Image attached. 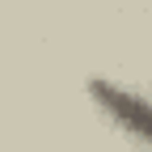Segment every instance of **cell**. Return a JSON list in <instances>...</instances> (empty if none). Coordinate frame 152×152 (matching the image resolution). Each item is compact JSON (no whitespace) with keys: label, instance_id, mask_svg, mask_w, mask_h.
I'll return each instance as SVG.
<instances>
[{"label":"cell","instance_id":"obj_1","mask_svg":"<svg viewBox=\"0 0 152 152\" xmlns=\"http://www.w3.org/2000/svg\"><path fill=\"white\" fill-rule=\"evenodd\" d=\"M89 102L102 118L118 131L123 140H131L140 152H152V97L144 89H131L114 76H89Z\"/></svg>","mask_w":152,"mask_h":152}]
</instances>
